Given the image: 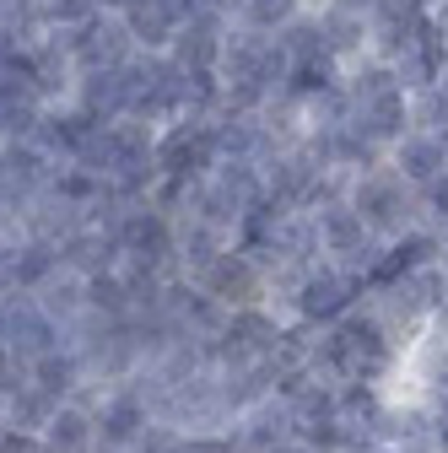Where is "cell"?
I'll use <instances>...</instances> for the list:
<instances>
[{"mask_svg":"<svg viewBox=\"0 0 448 453\" xmlns=\"http://www.w3.org/2000/svg\"><path fill=\"white\" fill-rule=\"evenodd\" d=\"M346 200H351V211L367 221V233H373L378 243H406L411 233H427L421 195H416L389 162L357 173V179L346 184Z\"/></svg>","mask_w":448,"mask_h":453,"instance_id":"obj_1","label":"cell"},{"mask_svg":"<svg viewBox=\"0 0 448 453\" xmlns=\"http://www.w3.org/2000/svg\"><path fill=\"white\" fill-rule=\"evenodd\" d=\"M313 233H319V259H324V265H335V270H346V275H357L362 287H367L373 265L383 259V243L367 233V221L351 211V200H346V195L313 211Z\"/></svg>","mask_w":448,"mask_h":453,"instance_id":"obj_2","label":"cell"},{"mask_svg":"<svg viewBox=\"0 0 448 453\" xmlns=\"http://www.w3.org/2000/svg\"><path fill=\"white\" fill-rule=\"evenodd\" d=\"M0 346H6L22 367H33L38 357L66 346V329L38 308L33 292H12V297H0Z\"/></svg>","mask_w":448,"mask_h":453,"instance_id":"obj_3","label":"cell"},{"mask_svg":"<svg viewBox=\"0 0 448 453\" xmlns=\"http://www.w3.org/2000/svg\"><path fill=\"white\" fill-rule=\"evenodd\" d=\"M92 416H97V437L108 453H135V442L146 437V426L157 421L151 416V400H146V388L130 378V383H114V388H103L92 394Z\"/></svg>","mask_w":448,"mask_h":453,"instance_id":"obj_4","label":"cell"},{"mask_svg":"<svg viewBox=\"0 0 448 453\" xmlns=\"http://www.w3.org/2000/svg\"><path fill=\"white\" fill-rule=\"evenodd\" d=\"M195 287H200L205 297H216L228 313H238V308H265V303H270V275H265V270H259V259H254V254H243L238 243L221 254V259L195 280Z\"/></svg>","mask_w":448,"mask_h":453,"instance_id":"obj_5","label":"cell"},{"mask_svg":"<svg viewBox=\"0 0 448 453\" xmlns=\"http://www.w3.org/2000/svg\"><path fill=\"white\" fill-rule=\"evenodd\" d=\"M373 151H395L406 135H411V92L406 87H395V92H378V97H367V103H357L351 108V119H346Z\"/></svg>","mask_w":448,"mask_h":453,"instance_id":"obj_6","label":"cell"},{"mask_svg":"<svg viewBox=\"0 0 448 453\" xmlns=\"http://www.w3.org/2000/svg\"><path fill=\"white\" fill-rule=\"evenodd\" d=\"M395 173L416 189V195H427V189H437L443 179H448V135H427V130H411L395 151L383 157Z\"/></svg>","mask_w":448,"mask_h":453,"instance_id":"obj_7","label":"cell"},{"mask_svg":"<svg viewBox=\"0 0 448 453\" xmlns=\"http://www.w3.org/2000/svg\"><path fill=\"white\" fill-rule=\"evenodd\" d=\"M43 453H103V437H97V416L87 400H66L54 411V421L38 432Z\"/></svg>","mask_w":448,"mask_h":453,"instance_id":"obj_8","label":"cell"},{"mask_svg":"<svg viewBox=\"0 0 448 453\" xmlns=\"http://www.w3.org/2000/svg\"><path fill=\"white\" fill-rule=\"evenodd\" d=\"M60 265L71 275H81V280H97L108 270H120L125 254H120V238L114 233H103V226H81V233H71L60 243Z\"/></svg>","mask_w":448,"mask_h":453,"instance_id":"obj_9","label":"cell"},{"mask_svg":"<svg viewBox=\"0 0 448 453\" xmlns=\"http://www.w3.org/2000/svg\"><path fill=\"white\" fill-rule=\"evenodd\" d=\"M319 17V33H324V49H329V60L335 65H357V60H367V17H357V12H341V6H324V12H313Z\"/></svg>","mask_w":448,"mask_h":453,"instance_id":"obj_10","label":"cell"},{"mask_svg":"<svg viewBox=\"0 0 448 453\" xmlns=\"http://www.w3.org/2000/svg\"><path fill=\"white\" fill-rule=\"evenodd\" d=\"M303 17H313L308 0H243L233 22L249 27V33H265V38H282V33H292Z\"/></svg>","mask_w":448,"mask_h":453,"instance_id":"obj_11","label":"cell"},{"mask_svg":"<svg viewBox=\"0 0 448 453\" xmlns=\"http://www.w3.org/2000/svg\"><path fill=\"white\" fill-rule=\"evenodd\" d=\"M54 411H60V400H49L38 383H22L12 400H6V432H27V437H38V432L54 421Z\"/></svg>","mask_w":448,"mask_h":453,"instance_id":"obj_12","label":"cell"},{"mask_svg":"<svg viewBox=\"0 0 448 453\" xmlns=\"http://www.w3.org/2000/svg\"><path fill=\"white\" fill-rule=\"evenodd\" d=\"M411 130H427V135H448V97L437 87L416 92L411 97Z\"/></svg>","mask_w":448,"mask_h":453,"instance_id":"obj_13","label":"cell"},{"mask_svg":"<svg viewBox=\"0 0 448 453\" xmlns=\"http://www.w3.org/2000/svg\"><path fill=\"white\" fill-rule=\"evenodd\" d=\"M151 6H157V17L174 27V33H184V27L200 17V0H151Z\"/></svg>","mask_w":448,"mask_h":453,"instance_id":"obj_14","label":"cell"},{"mask_svg":"<svg viewBox=\"0 0 448 453\" xmlns=\"http://www.w3.org/2000/svg\"><path fill=\"white\" fill-rule=\"evenodd\" d=\"M22 383H27V367H22L6 346H0V400H12V394H17Z\"/></svg>","mask_w":448,"mask_h":453,"instance_id":"obj_15","label":"cell"},{"mask_svg":"<svg viewBox=\"0 0 448 453\" xmlns=\"http://www.w3.org/2000/svg\"><path fill=\"white\" fill-rule=\"evenodd\" d=\"M22 292L17 287V243H0V297H12Z\"/></svg>","mask_w":448,"mask_h":453,"instance_id":"obj_16","label":"cell"},{"mask_svg":"<svg viewBox=\"0 0 448 453\" xmlns=\"http://www.w3.org/2000/svg\"><path fill=\"white\" fill-rule=\"evenodd\" d=\"M427 22L437 27V38L448 43V0H432V6H427Z\"/></svg>","mask_w":448,"mask_h":453,"instance_id":"obj_17","label":"cell"},{"mask_svg":"<svg viewBox=\"0 0 448 453\" xmlns=\"http://www.w3.org/2000/svg\"><path fill=\"white\" fill-rule=\"evenodd\" d=\"M243 0H200V12H216V17H238Z\"/></svg>","mask_w":448,"mask_h":453,"instance_id":"obj_18","label":"cell"},{"mask_svg":"<svg viewBox=\"0 0 448 453\" xmlns=\"http://www.w3.org/2000/svg\"><path fill=\"white\" fill-rule=\"evenodd\" d=\"M329 6H341V12H357V17H367L378 0H329Z\"/></svg>","mask_w":448,"mask_h":453,"instance_id":"obj_19","label":"cell"},{"mask_svg":"<svg viewBox=\"0 0 448 453\" xmlns=\"http://www.w3.org/2000/svg\"><path fill=\"white\" fill-rule=\"evenodd\" d=\"M432 238H437V254H443V259H448V221H443V226H437V233H432Z\"/></svg>","mask_w":448,"mask_h":453,"instance_id":"obj_20","label":"cell"},{"mask_svg":"<svg viewBox=\"0 0 448 453\" xmlns=\"http://www.w3.org/2000/svg\"><path fill=\"white\" fill-rule=\"evenodd\" d=\"M432 87H437V92L448 97V60H443V71H437V81H432Z\"/></svg>","mask_w":448,"mask_h":453,"instance_id":"obj_21","label":"cell"},{"mask_svg":"<svg viewBox=\"0 0 448 453\" xmlns=\"http://www.w3.org/2000/svg\"><path fill=\"white\" fill-rule=\"evenodd\" d=\"M373 453H406V448H373Z\"/></svg>","mask_w":448,"mask_h":453,"instance_id":"obj_22","label":"cell"},{"mask_svg":"<svg viewBox=\"0 0 448 453\" xmlns=\"http://www.w3.org/2000/svg\"><path fill=\"white\" fill-rule=\"evenodd\" d=\"M103 453H108V448H103Z\"/></svg>","mask_w":448,"mask_h":453,"instance_id":"obj_23","label":"cell"}]
</instances>
